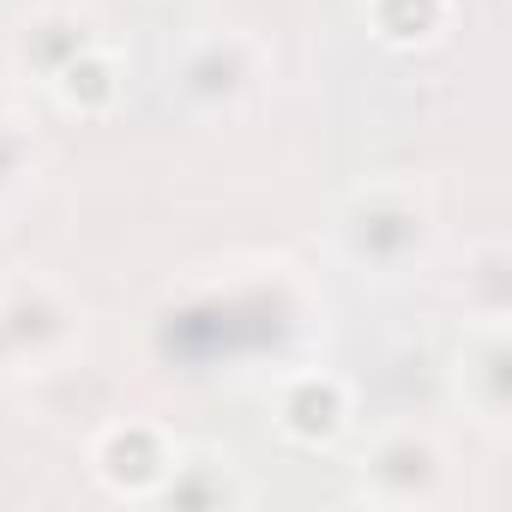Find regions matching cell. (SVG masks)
<instances>
[{
    "label": "cell",
    "instance_id": "ba28073f",
    "mask_svg": "<svg viewBox=\"0 0 512 512\" xmlns=\"http://www.w3.org/2000/svg\"><path fill=\"white\" fill-rule=\"evenodd\" d=\"M0 380H13V356H7V344H0Z\"/></svg>",
    "mask_w": 512,
    "mask_h": 512
},
{
    "label": "cell",
    "instance_id": "8992f818",
    "mask_svg": "<svg viewBox=\"0 0 512 512\" xmlns=\"http://www.w3.org/2000/svg\"><path fill=\"white\" fill-rule=\"evenodd\" d=\"M296 440H314V446H326V440H338L344 434V422H350V392L332 380V374H302L296 386H290V398H284V416H278Z\"/></svg>",
    "mask_w": 512,
    "mask_h": 512
},
{
    "label": "cell",
    "instance_id": "6da1fadb",
    "mask_svg": "<svg viewBox=\"0 0 512 512\" xmlns=\"http://www.w3.org/2000/svg\"><path fill=\"white\" fill-rule=\"evenodd\" d=\"M440 241V217H434V199L416 187V181H368L356 187L338 217H332V247L338 260L356 272V278H410L428 266V253Z\"/></svg>",
    "mask_w": 512,
    "mask_h": 512
},
{
    "label": "cell",
    "instance_id": "277c9868",
    "mask_svg": "<svg viewBox=\"0 0 512 512\" xmlns=\"http://www.w3.org/2000/svg\"><path fill=\"white\" fill-rule=\"evenodd\" d=\"M266 79V49L253 43L247 31H217V37H199L181 67H175V91L181 103L205 109V115H229L241 109Z\"/></svg>",
    "mask_w": 512,
    "mask_h": 512
},
{
    "label": "cell",
    "instance_id": "7a4b0ae2",
    "mask_svg": "<svg viewBox=\"0 0 512 512\" xmlns=\"http://www.w3.org/2000/svg\"><path fill=\"white\" fill-rule=\"evenodd\" d=\"M0 344L13 374H55L85 350V308L67 284L43 272H19L0 284Z\"/></svg>",
    "mask_w": 512,
    "mask_h": 512
},
{
    "label": "cell",
    "instance_id": "3957f363",
    "mask_svg": "<svg viewBox=\"0 0 512 512\" xmlns=\"http://www.w3.org/2000/svg\"><path fill=\"white\" fill-rule=\"evenodd\" d=\"M356 494L380 506H440L452 500V452L434 428L392 422L356 458Z\"/></svg>",
    "mask_w": 512,
    "mask_h": 512
},
{
    "label": "cell",
    "instance_id": "5b68a950",
    "mask_svg": "<svg viewBox=\"0 0 512 512\" xmlns=\"http://www.w3.org/2000/svg\"><path fill=\"white\" fill-rule=\"evenodd\" d=\"M506 314L488 320H464V350H458V398L470 410V422L500 440L506 434V410H512V380H506Z\"/></svg>",
    "mask_w": 512,
    "mask_h": 512
},
{
    "label": "cell",
    "instance_id": "52a82bcc",
    "mask_svg": "<svg viewBox=\"0 0 512 512\" xmlns=\"http://www.w3.org/2000/svg\"><path fill=\"white\" fill-rule=\"evenodd\" d=\"M440 31H446V7H428L422 13V0H404V19H386L380 25V37L386 43H404V49L410 43H434Z\"/></svg>",
    "mask_w": 512,
    "mask_h": 512
}]
</instances>
